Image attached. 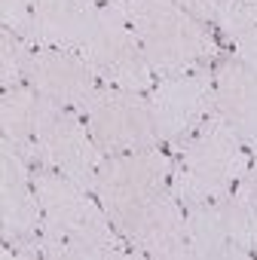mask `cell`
<instances>
[{"mask_svg": "<svg viewBox=\"0 0 257 260\" xmlns=\"http://www.w3.org/2000/svg\"><path fill=\"white\" fill-rule=\"evenodd\" d=\"M233 55H236L242 64H248L251 71H257V28L248 31L245 37H239V40L233 43Z\"/></svg>", "mask_w": 257, "mask_h": 260, "instance_id": "18", "label": "cell"}, {"mask_svg": "<svg viewBox=\"0 0 257 260\" xmlns=\"http://www.w3.org/2000/svg\"><path fill=\"white\" fill-rule=\"evenodd\" d=\"M190 257L199 260H245L257 248V199L236 184L227 196L184 208Z\"/></svg>", "mask_w": 257, "mask_h": 260, "instance_id": "5", "label": "cell"}, {"mask_svg": "<svg viewBox=\"0 0 257 260\" xmlns=\"http://www.w3.org/2000/svg\"><path fill=\"white\" fill-rule=\"evenodd\" d=\"M172 4L184 7L187 13H193L196 19H202L208 25H214V19H217V0H172Z\"/></svg>", "mask_w": 257, "mask_h": 260, "instance_id": "19", "label": "cell"}, {"mask_svg": "<svg viewBox=\"0 0 257 260\" xmlns=\"http://www.w3.org/2000/svg\"><path fill=\"white\" fill-rule=\"evenodd\" d=\"M98 4H104V0H98Z\"/></svg>", "mask_w": 257, "mask_h": 260, "instance_id": "22", "label": "cell"}, {"mask_svg": "<svg viewBox=\"0 0 257 260\" xmlns=\"http://www.w3.org/2000/svg\"><path fill=\"white\" fill-rule=\"evenodd\" d=\"M214 28L230 43H236L239 37L257 28V0H217Z\"/></svg>", "mask_w": 257, "mask_h": 260, "instance_id": "16", "label": "cell"}, {"mask_svg": "<svg viewBox=\"0 0 257 260\" xmlns=\"http://www.w3.org/2000/svg\"><path fill=\"white\" fill-rule=\"evenodd\" d=\"M0 22H4V28L25 37L31 46H43L34 22V0H0Z\"/></svg>", "mask_w": 257, "mask_h": 260, "instance_id": "17", "label": "cell"}, {"mask_svg": "<svg viewBox=\"0 0 257 260\" xmlns=\"http://www.w3.org/2000/svg\"><path fill=\"white\" fill-rule=\"evenodd\" d=\"M34 49L37 46H31L16 31L0 28V86H4V89H16V86L28 83Z\"/></svg>", "mask_w": 257, "mask_h": 260, "instance_id": "15", "label": "cell"}, {"mask_svg": "<svg viewBox=\"0 0 257 260\" xmlns=\"http://www.w3.org/2000/svg\"><path fill=\"white\" fill-rule=\"evenodd\" d=\"M95 196L138 257H190L184 205L172 190V153L163 147L104 156Z\"/></svg>", "mask_w": 257, "mask_h": 260, "instance_id": "1", "label": "cell"}, {"mask_svg": "<svg viewBox=\"0 0 257 260\" xmlns=\"http://www.w3.org/2000/svg\"><path fill=\"white\" fill-rule=\"evenodd\" d=\"M98 0H34L40 43L80 52L98 22Z\"/></svg>", "mask_w": 257, "mask_h": 260, "instance_id": "13", "label": "cell"}, {"mask_svg": "<svg viewBox=\"0 0 257 260\" xmlns=\"http://www.w3.org/2000/svg\"><path fill=\"white\" fill-rule=\"evenodd\" d=\"M125 10L156 77L205 68L220 52L211 25L172 0H125Z\"/></svg>", "mask_w": 257, "mask_h": 260, "instance_id": "4", "label": "cell"}, {"mask_svg": "<svg viewBox=\"0 0 257 260\" xmlns=\"http://www.w3.org/2000/svg\"><path fill=\"white\" fill-rule=\"evenodd\" d=\"M211 113L233 128L248 150H257V71L242 64L236 55L214 68Z\"/></svg>", "mask_w": 257, "mask_h": 260, "instance_id": "12", "label": "cell"}, {"mask_svg": "<svg viewBox=\"0 0 257 260\" xmlns=\"http://www.w3.org/2000/svg\"><path fill=\"white\" fill-rule=\"evenodd\" d=\"M28 83L43 98H49L55 104H65L77 113L86 110L92 92L101 86L98 74L92 71V64L80 52L58 49V46H37L34 49Z\"/></svg>", "mask_w": 257, "mask_h": 260, "instance_id": "11", "label": "cell"}, {"mask_svg": "<svg viewBox=\"0 0 257 260\" xmlns=\"http://www.w3.org/2000/svg\"><path fill=\"white\" fill-rule=\"evenodd\" d=\"M37 159H40L37 166H49V169L61 172L65 178H71L80 187L95 193V181H98V169L104 162V153L98 150L83 113L40 95Z\"/></svg>", "mask_w": 257, "mask_h": 260, "instance_id": "8", "label": "cell"}, {"mask_svg": "<svg viewBox=\"0 0 257 260\" xmlns=\"http://www.w3.org/2000/svg\"><path fill=\"white\" fill-rule=\"evenodd\" d=\"M163 144L172 147L184 135H190L193 128L211 113V98H214V68H193L181 74L159 77L153 89L147 92Z\"/></svg>", "mask_w": 257, "mask_h": 260, "instance_id": "10", "label": "cell"}, {"mask_svg": "<svg viewBox=\"0 0 257 260\" xmlns=\"http://www.w3.org/2000/svg\"><path fill=\"white\" fill-rule=\"evenodd\" d=\"M251 150L214 113H208L190 135L172 144V190L184 208L211 202L236 190L248 172Z\"/></svg>", "mask_w": 257, "mask_h": 260, "instance_id": "3", "label": "cell"}, {"mask_svg": "<svg viewBox=\"0 0 257 260\" xmlns=\"http://www.w3.org/2000/svg\"><path fill=\"white\" fill-rule=\"evenodd\" d=\"M80 55L92 64L104 86L147 95L156 83V74L150 71L141 40L128 19L125 0H104L98 7V22Z\"/></svg>", "mask_w": 257, "mask_h": 260, "instance_id": "6", "label": "cell"}, {"mask_svg": "<svg viewBox=\"0 0 257 260\" xmlns=\"http://www.w3.org/2000/svg\"><path fill=\"white\" fill-rule=\"evenodd\" d=\"M254 199H257V150H251V159H248V172L242 175V181H239Z\"/></svg>", "mask_w": 257, "mask_h": 260, "instance_id": "20", "label": "cell"}, {"mask_svg": "<svg viewBox=\"0 0 257 260\" xmlns=\"http://www.w3.org/2000/svg\"><path fill=\"white\" fill-rule=\"evenodd\" d=\"M37 119H40V92L25 83L4 89L0 95V138L19 150L28 166H37Z\"/></svg>", "mask_w": 257, "mask_h": 260, "instance_id": "14", "label": "cell"}, {"mask_svg": "<svg viewBox=\"0 0 257 260\" xmlns=\"http://www.w3.org/2000/svg\"><path fill=\"white\" fill-rule=\"evenodd\" d=\"M254 257H257V248H254Z\"/></svg>", "mask_w": 257, "mask_h": 260, "instance_id": "21", "label": "cell"}, {"mask_svg": "<svg viewBox=\"0 0 257 260\" xmlns=\"http://www.w3.org/2000/svg\"><path fill=\"white\" fill-rule=\"evenodd\" d=\"M34 190L43 208L40 251L49 260H122L128 242L110 223L98 196L49 166H31Z\"/></svg>", "mask_w": 257, "mask_h": 260, "instance_id": "2", "label": "cell"}, {"mask_svg": "<svg viewBox=\"0 0 257 260\" xmlns=\"http://www.w3.org/2000/svg\"><path fill=\"white\" fill-rule=\"evenodd\" d=\"M83 116L104 156L163 147L156 113L144 92H128L101 83L92 92Z\"/></svg>", "mask_w": 257, "mask_h": 260, "instance_id": "7", "label": "cell"}, {"mask_svg": "<svg viewBox=\"0 0 257 260\" xmlns=\"http://www.w3.org/2000/svg\"><path fill=\"white\" fill-rule=\"evenodd\" d=\"M43 208L34 190L28 159L0 141V236L4 257H43L40 251Z\"/></svg>", "mask_w": 257, "mask_h": 260, "instance_id": "9", "label": "cell"}]
</instances>
